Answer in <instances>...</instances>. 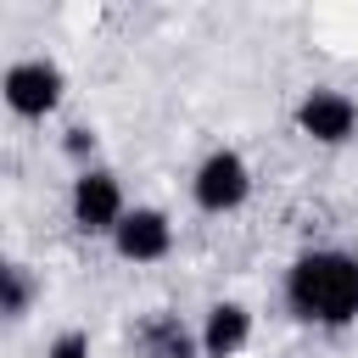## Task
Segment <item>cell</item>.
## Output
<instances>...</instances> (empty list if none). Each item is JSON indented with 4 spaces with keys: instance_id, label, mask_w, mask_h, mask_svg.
Segmentation results:
<instances>
[{
    "instance_id": "cell-1",
    "label": "cell",
    "mask_w": 358,
    "mask_h": 358,
    "mask_svg": "<svg viewBox=\"0 0 358 358\" xmlns=\"http://www.w3.org/2000/svg\"><path fill=\"white\" fill-rule=\"evenodd\" d=\"M285 302L308 324H330V330L352 324L358 319V257L336 252V246L302 252L285 274Z\"/></svg>"
},
{
    "instance_id": "cell-2",
    "label": "cell",
    "mask_w": 358,
    "mask_h": 358,
    "mask_svg": "<svg viewBox=\"0 0 358 358\" xmlns=\"http://www.w3.org/2000/svg\"><path fill=\"white\" fill-rule=\"evenodd\" d=\"M0 95H6L11 117H22V123H45V117L62 106V95H67V73H62L50 56H22V62L6 67Z\"/></svg>"
},
{
    "instance_id": "cell-3",
    "label": "cell",
    "mask_w": 358,
    "mask_h": 358,
    "mask_svg": "<svg viewBox=\"0 0 358 358\" xmlns=\"http://www.w3.org/2000/svg\"><path fill=\"white\" fill-rule=\"evenodd\" d=\"M67 213H73V224L84 235H112L123 224V213H129L117 173L112 168H78L73 173V190H67Z\"/></svg>"
},
{
    "instance_id": "cell-4",
    "label": "cell",
    "mask_w": 358,
    "mask_h": 358,
    "mask_svg": "<svg viewBox=\"0 0 358 358\" xmlns=\"http://www.w3.org/2000/svg\"><path fill=\"white\" fill-rule=\"evenodd\" d=\"M190 196H196L201 213H235V207L252 196V168H246V157H241V151H213V157H201V168H196V179H190Z\"/></svg>"
},
{
    "instance_id": "cell-5",
    "label": "cell",
    "mask_w": 358,
    "mask_h": 358,
    "mask_svg": "<svg viewBox=\"0 0 358 358\" xmlns=\"http://www.w3.org/2000/svg\"><path fill=\"white\" fill-rule=\"evenodd\" d=\"M296 129L308 140H319V145H341L358 129V101L341 95V90H308L296 101Z\"/></svg>"
},
{
    "instance_id": "cell-6",
    "label": "cell",
    "mask_w": 358,
    "mask_h": 358,
    "mask_svg": "<svg viewBox=\"0 0 358 358\" xmlns=\"http://www.w3.org/2000/svg\"><path fill=\"white\" fill-rule=\"evenodd\" d=\"M168 246H173V224L162 207H129L123 224L112 229V252L123 263H157L168 257Z\"/></svg>"
},
{
    "instance_id": "cell-7",
    "label": "cell",
    "mask_w": 358,
    "mask_h": 358,
    "mask_svg": "<svg viewBox=\"0 0 358 358\" xmlns=\"http://www.w3.org/2000/svg\"><path fill=\"white\" fill-rule=\"evenodd\" d=\"M196 341H201V358H235L252 341V313L241 302H213Z\"/></svg>"
},
{
    "instance_id": "cell-8",
    "label": "cell",
    "mask_w": 358,
    "mask_h": 358,
    "mask_svg": "<svg viewBox=\"0 0 358 358\" xmlns=\"http://www.w3.org/2000/svg\"><path fill=\"white\" fill-rule=\"evenodd\" d=\"M140 347H145V358H196L201 341H190V330H185L179 319L157 313V319L140 324Z\"/></svg>"
},
{
    "instance_id": "cell-9",
    "label": "cell",
    "mask_w": 358,
    "mask_h": 358,
    "mask_svg": "<svg viewBox=\"0 0 358 358\" xmlns=\"http://www.w3.org/2000/svg\"><path fill=\"white\" fill-rule=\"evenodd\" d=\"M34 296H39V280L28 263H6L0 268V313L6 319H28L34 313Z\"/></svg>"
},
{
    "instance_id": "cell-10",
    "label": "cell",
    "mask_w": 358,
    "mask_h": 358,
    "mask_svg": "<svg viewBox=\"0 0 358 358\" xmlns=\"http://www.w3.org/2000/svg\"><path fill=\"white\" fill-rule=\"evenodd\" d=\"M45 358H90V336L84 330H62V336H50Z\"/></svg>"
},
{
    "instance_id": "cell-11",
    "label": "cell",
    "mask_w": 358,
    "mask_h": 358,
    "mask_svg": "<svg viewBox=\"0 0 358 358\" xmlns=\"http://www.w3.org/2000/svg\"><path fill=\"white\" fill-rule=\"evenodd\" d=\"M67 157H78V168H95V162H84V157H95V134L78 123V129H67Z\"/></svg>"
}]
</instances>
